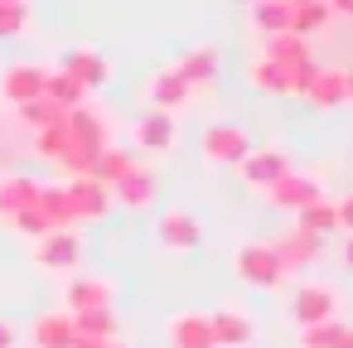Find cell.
Wrapping results in <instances>:
<instances>
[{
	"instance_id": "38",
	"label": "cell",
	"mask_w": 353,
	"mask_h": 348,
	"mask_svg": "<svg viewBox=\"0 0 353 348\" xmlns=\"http://www.w3.org/2000/svg\"><path fill=\"white\" fill-rule=\"evenodd\" d=\"M290 10H300V6H324V0H285Z\"/></svg>"
},
{
	"instance_id": "30",
	"label": "cell",
	"mask_w": 353,
	"mask_h": 348,
	"mask_svg": "<svg viewBox=\"0 0 353 348\" xmlns=\"http://www.w3.org/2000/svg\"><path fill=\"white\" fill-rule=\"evenodd\" d=\"M329 0L324 6H300V10H290V34L295 39H310V34H319V30H329Z\"/></svg>"
},
{
	"instance_id": "7",
	"label": "cell",
	"mask_w": 353,
	"mask_h": 348,
	"mask_svg": "<svg viewBox=\"0 0 353 348\" xmlns=\"http://www.w3.org/2000/svg\"><path fill=\"white\" fill-rule=\"evenodd\" d=\"M63 189H68V208H73L78 223H102V218L117 208L112 184H102V179H92V174H78V179H68Z\"/></svg>"
},
{
	"instance_id": "5",
	"label": "cell",
	"mask_w": 353,
	"mask_h": 348,
	"mask_svg": "<svg viewBox=\"0 0 353 348\" xmlns=\"http://www.w3.org/2000/svg\"><path fill=\"white\" fill-rule=\"evenodd\" d=\"M295 170V160H290V150H281V145H252L247 150V160L237 165V174H242V184L247 189H271L281 174H290Z\"/></svg>"
},
{
	"instance_id": "10",
	"label": "cell",
	"mask_w": 353,
	"mask_h": 348,
	"mask_svg": "<svg viewBox=\"0 0 353 348\" xmlns=\"http://www.w3.org/2000/svg\"><path fill=\"white\" fill-rule=\"evenodd\" d=\"M34 261H39V271L73 276L83 266V237L78 232H49V237L34 242Z\"/></svg>"
},
{
	"instance_id": "26",
	"label": "cell",
	"mask_w": 353,
	"mask_h": 348,
	"mask_svg": "<svg viewBox=\"0 0 353 348\" xmlns=\"http://www.w3.org/2000/svg\"><path fill=\"white\" fill-rule=\"evenodd\" d=\"M252 25H256L261 39L290 34V6H285V0H256V6H252Z\"/></svg>"
},
{
	"instance_id": "37",
	"label": "cell",
	"mask_w": 353,
	"mask_h": 348,
	"mask_svg": "<svg viewBox=\"0 0 353 348\" xmlns=\"http://www.w3.org/2000/svg\"><path fill=\"white\" fill-rule=\"evenodd\" d=\"M68 348H107V343H102V338H88V334H78Z\"/></svg>"
},
{
	"instance_id": "22",
	"label": "cell",
	"mask_w": 353,
	"mask_h": 348,
	"mask_svg": "<svg viewBox=\"0 0 353 348\" xmlns=\"http://www.w3.org/2000/svg\"><path fill=\"white\" fill-rule=\"evenodd\" d=\"M276 247V256L285 261V271L295 276V271H305V266H314L319 261V252H324V242L319 237H310V232H300V227H290L285 237H276L271 242Z\"/></svg>"
},
{
	"instance_id": "4",
	"label": "cell",
	"mask_w": 353,
	"mask_h": 348,
	"mask_svg": "<svg viewBox=\"0 0 353 348\" xmlns=\"http://www.w3.org/2000/svg\"><path fill=\"white\" fill-rule=\"evenodd\" d=\"M63 309L68 314H88V309H117V285L107 276L92 271H73L63 280Z\"/></svg>"
},
{
	"instance_id": "28",
	"label": "cell",
	"mask_w": 353,
	"mask_h": 348,
	"mask_svg": "<svg viewBox=\"0 0 353 348\" xmlns=\"http://www.w3.org/2000/svg\"><path fill=\"white\" fill-rule=\"evenodd\" d=\"M131 165H136V155H131L126 145H107V150L92 160V170H88V174H92V179H102V184H117Z\"/></svg>"
},
{
	"instance_id": "39",
	"label": "cell",
	"mask_w": 353,
	"mask_h": 348,
	"mask_svg": "<svg viewBox=\"0 0 353 348\" xmlns=\"http://www.w3.org/2000/svg\"><path fill=\"white\" fill-rule=\"evenodd\" d=\"M343 88H348V102H353V68H343Z\"/></svg>"
},
{
	"instance_id": "18",
	"label": "cell",
	"mask_w": 353,
	"mask_h": 348,
	"mask_svg": "<svg viewBox=\"0 0 353 348\" xmlns=\"http://www.w3.org/2000/svg\"><path fill=\"white\" fill-rule=\"evenodd\" d=\"M174 73H179L194 92H203V88H213L218 73H223V49H218V44H199V49H189V54L174 63Z\"/></svg>"
},
{
	"instance_id": "19",
	"label": "cell",
	"mask_w": 353,
	"mask_h": 348,
	"mask_svg": "<svg viewBox=\"0 0 353 348\" xmlns=\"http://www.w3.org/2000/svg\"><path fill=\"white\" fill-rule=\"evenodd\" d=\"M208 324H213V343L218 348H247L256 338V319L242 314V309H232V305H218L208 314Z\"/></svg>"
},
{
	"instance_id": "3",
	"label": "cell",
	"mask_w": 353,
	"mask_h": 348,
	"mask_svg": "<svg viewBox=\"0 0 353 348\" xmlns=\"http://www.w3.org/2000/svg\"><path fill=\"white\" fill-rule=\"evenodd\" d=\"M63 116H68V112H63ZM34 145H39V155H44L49 165H59L68 179H78V174H88V170H92V155L78 145V136L68 131V121H54L49 131H39V141H34Z\"/></svg>"
},
{
	"instance_id": "8",
	"label": "cell",
	"mask_w": 353,
	"mask_h": 348,
	"mask_svg": "<svg viewBox=\"0 0 353 348\" xmlns=\"http://www.w3.org/2000/svg\"><path fill=\"white\" fill-rule=\"evenodd\" d=\"M314 198H324V184H319V174H310V170H290V174H281V179L266 189V203H271V208H285V213H300V208H310Z\"/></svg>"
},
{
	"instance_id": "43",
	"label": "cell",
	"mask_w": 353,
	"mask_h": 348,
	"mask_svg": "<svg viewBox=\"0 0 353 348\" xmlns=\"http://www.w3.org/2000/svg\"><path fill=\"white\" fill-rule=\"evenodd\" d=\"M348 329H353V319H348Z\"/></svg>"
},
{
	"instance_id": "36",
	"label": "cell",
	"mask_w": 353,
	"mask_h": 348,
	"mask_svg": "<svg viewBox=\"0 0 353 348\" xmlns=\"http://www.w3.org/2000/svg\"><path fill=\"white\" fill-rule=\"evenodd\" d=\"M329 15H348L353 20V0H329Z\"/></svg>"
},
{
	"instance_id": "35",
	"label": "cell",
	"mask_w": 353,
	"mask_h": 348,
	"mask_svg": "<svg viewBox=\"0 0 353 348\" xmlns=\"http://www.w3.org/2000/svg\"><path fill=\"white\" fill-rule=\"evenodd\" d=\"M339 256H343V266L353 271V232H343V247H339Z\"/></svg>"
},
{
	"instance_id": "31",
	"label": "cell",
	"mask_w": 353,
	"mask_h": 348,
	"mask_svg": "<svg viewBox=\"0 0 353 348\" xmlns=\"http://www.w3.org/2000/svg\"><path fill=\"white\" fill-rule=\"evenodd\" d=\"M30 30H34L30 0H20V6H0V39H25Z\"/></svg>"
},
{
	"instance_id": "41",
	"label": "cell",
	"mask_w": 353,
	"mask_h": 348,
	"mask_svg": "<svg viewBox=\"0 0 353 348\" xmlns=\"http://www.w3.org/2000/svg\"><path fill=\"white\" fill-rule=\"evenodd\" d=\"M0 6H20V0H0Z\"/></svg>"
},
{
	"instance_id": "23",
	"label": "cell",
	"mask_w": 353,
	"mask_h": 348,
	"mask_svg": "<svg viewBox=\"0 0 353 348\" xmlns=\"http://www.w3.org/2000/svg\"><path fill=\"white\" fill-rule=\"evenodd\" d=\"M73 338H78V329H73L68 309H54V314L34 319V348H68Z\"/></svg>"
},
{
	"instance_id": "1",
	"label": "cell",
	"mask_w": 353,
	"mask_h": 348,
	"mask_svg": "<svg viewBox=\"0 0 353 348\" xmlns=\"http://www.w3.org/2000/svg\"><path fill=\"white\" fill-rule=\"evenodd\" d=\"M232 276H237L242 285L261 290V295H276V290H285V280H290V271H285V261L276 256L271 242H242V247L232 252Z\"/></svg>"
},
{
	"instance_id": "17",
	"label": "cell",
	"mask_w": 353,
	"mask_h": 348,
	"mask_svg": "<svg viewBox=\"0 0 353 348\" xmlns=\"http://www.w3.org/2000/svg\"><path fill=\"white\" fill-rule=\"evenodd\" d=\"M44 78H49V68H39V63H10L0 73V97L10 107H25V102L44 97Z\"/></svg>"
},
{
	"instance_id": "24",
	"label": "cell",
	"mask_w": 353,
	"mask_h": 348,
	"mask_svg": "<svg viewBox=\"0 0 353 348\" xmlns=\"http://www.w3.org/2000/svg\"><path fill=\"white\" fill-rule=\"evenodd\" d=\"M295 227L300 232H310V237H329V232H339V208H334V198H314L310 208H300L295 213Z\"/></svg>"
},
{
	"instance_id": "2",
	"label": "cell",
	"mask_w": 353,
	"mask_h": 348,
	"mask_svg": "<svg viewBox=\"0 0 353 348\" xmlns=\"http://www.w3.org/2000/svg\"><path fill=\"white\" fill-rule=\"evenodd\" d=\"M339 309H343V295H339V285H329V280H300V285L290 290V319H295L300 329L324 324V319H339Z\"/></svg>"
},
{
	"instance_id": "40",
	"label": "cell",
	"mask_w": 353,
	"mask_h": 348,
	"mask_svg": "<svg viewBox=\"0 0 353 348\" xmlns=\"http://www.w3.org/2000/svg\"><path fill=\"white\" fill-rule=\"evenodd\" d=\"M107 348H126V343H121V338H112V343H107Z\"/></svg>"
},
{
	"instance_id": "33",
	"label": "cell",
	"mask_w": 353,
	"mask_h": 348,
	"mask_svg": "<svg viewBox=\"0 0 353 348\" xmlns=\"http://www.w3.org/2000/svg\"><path fill=\"white\" fill-rule=\"evenodd\" d=\"M334 208H339V232H353V194L334 198Z\"/></svg>"
},
{
	"instance_id": "13",
	"label": "cell",
	"mask_w": 353,
	"mask_h": 348,
	"mask_svg": "<svg viewBox=\"0 0 353 348\" xmlns=\"http://www.w3.org/2000/svg\"><path fill=\"white\" fill-rule=\"evenodd\" d=\"M155 194H160V174H155L145 160H136V165L112 184V198H117L121 208H131V213L150 208V203H155Z\"/></svg>"
},
{
	"instance_id": "20",
	"label": "cell",
	"mask_w": 353,
	"mask_h": 348,
	"mask_svg": "<svg viewBox=\"0 0 353 348\" xmlns=\"http://www.w3.org/2000/svg\"><path fill=\"white\" fill-rule=\"evenodd\" d=\"M39 189H44V179H34V174H15V170H10V174H0V223L10 227L15 213L34 208Z\"/></svg>"
},
{
	"instance_id": "34",
	"label": "cell",
	"mask_w": 353,
	"mask_h": 348,
	"mask_svg": "<svg viewBox=\"0 0 353 348\" xmlns=\"http://www.w3.org/2000/svg\"><path fill=\"white\" fill-rule=\"evenodd\" d=\"M15 338H20L15 324H10V319H0V348H15Z\"/></svg>"
},
{
	"instance_id": "27",
	"label": "cell",
	"mask_w": 353,
	"mask_h": 348,
	"mask_svg": "<svg viewBox=\"0 0 353 348\" xmlns=\"http://www.w3.org/2000/svg\"><path fill=\"white\" fill-rule=\"evenodd\" d=\"M73 329L88 334V338H102V343L121 338V319H117V309H88V314H73Z\"/></svg>"
},
{
	"instance_id": "16",
	"label": "cell",
	"mask_w": 353,
	"mask_h": 348,
	"mask_svg": "<svg viewBox=\"0 0 353 348\" xmlns=\"http://www.w3.org/2000/svg\"><path fill=\"white\" fill-rule=\"evenodd\" d=\"M174 141H179V116H170V112H145V116L136 121V150H141V155H170Z\"/></svg>"
},
{
	"instance_id": "25",
	"label": "cell",
	"mask_w": 353,
	"mask_h": 348,
	"mask_svg": "<svg viewBox=\"0 0 353 348\" xmlns=\"http://www.w3.org/2000/svg\"><path fill=\"white\" fill-rule=\"evenodd\" d=\"M44 97H49L59 112H73V107H83V102H88L83 83H78V78H68V73H59V68H49V78H44Z\"/></svg>"
},
{
	"instance_id": "11",
	"label": "cell",
	"mask_w": 353,
	"mask_h": 348,
	"mask_svg": "<svg viewBox=\"0 0 353 348\" xmlns=\"http://www.w3.org/2000/svg\"><path fill=\"white\" fill-rule=\"evenodd\" d=\"M194 88L174 73V68H160V73H150V83H145V102H150V112H170V116H179V112H189L194 107Z\"/></svg>"
},
{
	"instance_id": "29",
	"label": "cell",
	"mask_w": 353,
	"mask_h": 348,
	"mask_svg": "<svg viewBox=\"0 0 353 348\" xmlns=\"http://www.w3.org/2000/svg\"><path fill=\"white\" fill-rule=\"evenodd\" d=\"M343 334H348V319H324V324H310L300 329V348H343Z\"/></svg>"
},
{
	"instance_id": "21",
	"label": "cell",
	"mask_w": 353,
	"mask_h": 348,
	"mask_svg": "<svg viewBox=\"0 0 353 348\" xmlns=\"http://www.w3.org/2000/svg\"><path fill=\"white\" fill-rule=\"evenodd\" d=\"M165 334H170V348H218L213 343V324H208L203 309H179L165 324Z\"/></svg>"
},
{
	"instance_id": "15",
	"label": "cell",
	"mask_w": 353,
	"mask_h": 348,
	"mask_svg": "<svg viewBox=\"0 0 353 348\" xmlns=\"http://www.w3.org/2000/svg\"><path fill=\"white\" fill-rule=\"evenodd\" d=\"M252 88L256 92H266V97H300V83H305V73H295V68H285V63H276V59H266V54H256V63H252Z\"/></svg>"
},
{
	"instance_id": "42",
	"label": "cell",
	"mask_w": 353,
	"mask_h": 348,
	"mask_svg": "<svg viewBox=\"0 0 353 348\" xmlns=\"http://www.w3.org/2000/svg\"><path fill=\"white\" fill-rule=\"evenodd\" d=\"M237 6H256V0H237Z\"/></svg>"
},
{
	"instance_id": "6",
	"label": "cell",
	"mask_w": 353,
	"mask_h": 348,
	"mask_svg": "<svg viewBox=\"0 0 353 348\" xmlns=\"http://www.w3.org/2000/svg\"><path fill=\"white\" fill-rule=\"evenodd\" d=\"M199 150H203V160L208 165H242L247 160V150H252V136L242 131V126H232V121H218V126H208L203 136H199Z\"/></svg>"
},
{
	"instance_id": "14",
	"label": "cell",
	"mask_w": 353,
	"mask_h": 348,
	"mask_svg": "<svg viewBox=\"0 0 353 348\" xmlns=\"http://www.w3.org/2000/svg\"><path fill=\"white\" fill-rule=\"evenodd\" d=\"M300 97L310 102V107H324V112H339V107H348V88H343V68H310L305 73V83H300Z\"/></svg>"
},
{
	"instance_id": "12",
	"label": "cell",
	"mask_w": 353,
	"mask_h": 348,
	"mask_svg": "<svg viewBox=\"0 0 353 348\" xmlns=\"http://www.w3.org/2000/svg\"><path fill=\"white\" fill-rule=\"evenodd\" d=\"M59 73H68V78H78L83 83V92H97V88H107L112 83V59L102 54V49H68L63 59H59Z\"/></svg>"
},
{
	"instance_id": "9",
	"label": "cell",
	"mask_w": 353,
	"mask_h": 348,
	"mask_svg": "<svg viewBox=\"0 0 353 348\" xmlns=\"http://www.w3.org/2000/svg\"><path fill=\"white\" fill-rule=\"evenodd\" d=\"M155 242L165 247V252H199V242H203V223L189 213V208H170V213H160L155 218Z\"/></svg>"
},
{
	"instance_id": "32",
	"label": "cell",
	"mask_w": 353,
	"mask_h": 348,
	"mask_svg": "<svg viewBox=\"0 0 353 348\" xmlns=\"http://www.w3.org/2000/svg\"><path fill=\"white\" fill-rule=\"evenodd\" d=\"M20 112V121L30 126V131H49L54 121H63V112L49 102V97H34V102H25V107H15Z\"/></svg>"
}]
</instances>
